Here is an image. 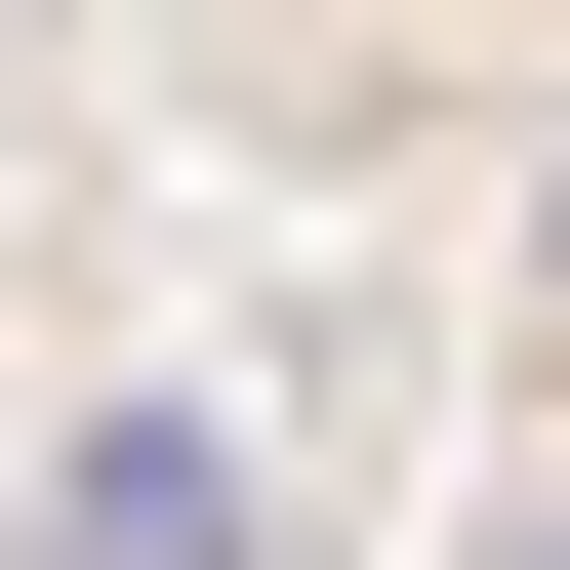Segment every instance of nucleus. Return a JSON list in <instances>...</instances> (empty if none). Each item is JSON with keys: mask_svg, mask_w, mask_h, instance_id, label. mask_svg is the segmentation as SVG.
<instances>
[{"mask_svg": "<svg viewBox=\"0 0 570 570\" xmlns=\"http://www.w3.org/2000/svg\"><path fill=\"white\" fill-rule=\"evenodd\" d=\"M82 570H245V449L204 407H82Z\"/></svg>", "mask_w": 570, "mask_h": 570, "instance_id": "1", "label": "nucleus"}]
</instances>
